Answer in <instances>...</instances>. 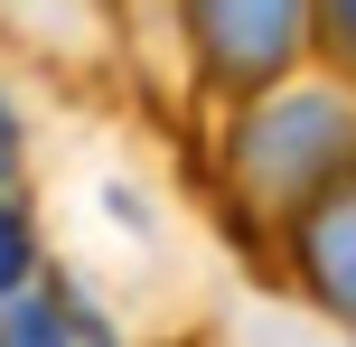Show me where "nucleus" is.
Masks as SVG:
<instances>
[{
    "mask_svg": "<svg viewBox=\"0 0 356 347\" xmlns=\"http://www.w3.org/2000/svg\"><path fill=\"white\" fill-rule=\"evenodd\" d=\"M10 160H19V131H10V113H0V179H10Z\"/></svg>",
    "mask_w": 356,
    "mask_h": 347,
    "instance_id": "7",
    "label": "nucleus"
},
{
    "mask_svg": "<svg viewBox=\"0 0 356 347\" xmlns=\"http://www.w3.org/2000/svg\"><path fill=\"white\" fill-rule=\"evenodd\" d=\"M19 282H29V225H19L10 207H0V300H10Z\"/></svg>",
    "mask_w": 356,
    "mask_h": 347,
    "instance_id": "5",
    "label": "nucleus"
},
{
    "mask_svg": "<svg viewBox=\"0 0 356 347\" xmlns=\"http://www.w3.org/2000/svg\"><path fill=\"white\" fill-rule=\"evenodd\" d=\"M347 141H356V131H347V104H338V94H291V104H272L263 122H253L244 169L272 188V197H300Z\"/></svg>",
    "mask_w": 356,
    "mask_h": 347,
    "instance_id": "1",
    "label": "nucleus"
},
{
    "mask_svg": "<svg viewBox=\"0 0 356 347\" xmlns=\"http://www.w3.org/2000/svg\"><path fill=\"white\" fill-rule=\"evenodd\" d=\"M309 273H319V300H328V310L356 319V188L309 216Z\"/></svg>",
    "mask_w": 356,
    "mask_h": 347,
    "instance_id": "3",
    "label": "nucleus"
},
{
    "mask_svg": "<svg viewBox=\"0 0 356 347\" xmlns=\"http://www.w3.org/2000/svg\"><path fill=\"white\" fill-rule=\"evenodd\" d=\"M319 29H328V47L356 66V0H319Z\"/></svg>",
    "mask_w": 356,
    "mask_h": 347,
    "instance_id": "6",
    "label": "nucleus"
},
{
    "mask_svg": "<svg viewBox=\"0 0 356 347\" xmlns=\"http://www.w3.org/2000/svg\"><path fill=\"white\" fill-rule=\"evenodd\" d=\"M0 347H75V319L56 291H38V282H19L10 300H0Z\"/></svg>",
    "mask_w": 356,
    "mask_h": 347,
    "instance_id": "4",
    "label": "nucleus"
},
{
    "mask_svg": "<svg viewBox=\"0 0 356 347\" xmlns=\"http://www.w3.org/2000/svg\"><path fill=\"white\" fill-rule=\"evenodd\" d=\"M197 38L225 75H272L300 47V0H197Z\"/></svg>",
    "mask_w": 356,
    "mask_h": 347,
    "instance_id": "2",
    "label": "nucleus"
}]
</instances>
